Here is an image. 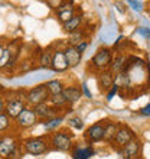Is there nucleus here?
I'll return each mask as SVG.
<instances>
[{
  "label": "nucleus",
  "instance_id": "6e6552de",
  "mask_svg": "<svg viewBox=\"0 0 150 159\" xmlns=\"http://www.w3.org/2000/svg\"><path fill=\"white\" fill-rule=\"evenodd\" d=\"M134 139V132L130 127H127V126H120L118 127V130H117L116 136H114V139H113V142L116 143L117 146H126L127 143L130 142V140H133Z\"/></svg>",
  "mask_w": 150,
  "mask_h": 159
},
{
  "label": "nucleus",
  "instance_id": "20e7f679",
  "mask_svg": "<svg viewBox=\"0 0 150 159\" xmlns=\"http://www.w3.org/2000/svg\"><path fill=\"white\" fill-rule=\"evenodd\" d=\"M23 148L30 155H42V153H45L48 151V143L43 139L32 138L23 142Z\"/></svg>",
  "mask_w": 150,
  "mask_h": 159
},
{
  "label": "nucleus",
  "instance_id": "f03ea898",
  "mask_svg": "<svg viewBox=\"0 0 150 159\" xmlns=\"http://www.w3.org/2000/svg\"><path fill=\"white\" fill-rule=\"evenodd\" d=\"M49 100V93L46 90L45 84H39L36 87L30 88L29 93L26 94V101L32 106L41 104V103H46Z\"/></svg>",
  "mask_w": 150,
  "mask_h": 159
},
{
  "label": "nucleus",
  "instance_id": "aec40b11",
  "mask_svg": "<svg viewBox=\"0 0 150 159\" xmlns=\"http://www.w3.org/2000/svg\"><path fill=\"white\" fill-rule=\"evenodd\" d=\"M81 22H82V16H81V15H74L67 23H64V30L68 32V34H72V32L79 29Z\"/></svg>",
  "mask_w": 150,
  "mask_h": 159
},
{
  "label": "nucleus",
  "instance_id": "5701e85b",
  "mask_svg": "<svg viewBox=\"0 0 150 159\" xmlns=\"http://www.w3.org/2000/svg\"><path fill=\"white\" fill-rule=\"evenodd\" d=\"M62 121H64L62 116H54V117H51L46 121H43V127H45V130L51 132V130H55L58 126L62 125Z\"/></svg>",
  "mask_w": 150,
  "mask_h": 159
},
{
  "label": "nucleus",
  "instance_id": "58836bf2",
  "mask_svg": "<svg viewBox=\"0 0 150 159\" xmlns=\"http://www.w3.org/2000/svg\"><path fill=\"white\" fill-rule=\"evenodd\" d=\"M2 138H3V136H2V133H0V140H2Z\"/></svg>",
  "mask_w": 150,
  "mask_h": 159
},
{
  "label": "nucleus",
  "instance_id": "2eb2a0df",
  "mask_svg": "<svg viewBox=\"0 0 150 159\" xmlns=\"http://www.w3.org/2000/svg\"><path fill=\"white\" fill-rule=\"evenodd\" d=\"M94 155H95V151H94V148L91 145L75 146L72 149V159H90Z\"/></svg>",
  "mask_w": 150,
  "mask_h": 159
},
{
  "label": "nucleus",
  "instance_id": "4468645a",
  "mask_svg": "<svg viewBox=\"0 0 150 159\" xmlns=\"http://www.w3.org/2000/svg\"><path fill=\"white\" fill-rule=\"evenodd\" d=\"M64 51V55H65V59H67L68 62V67L69 68H74L77 67L79 62H81V58H82V54H79L78 49L75 48V46H71L68 45Z\"/></svg>",
  "mask_w": 150,
  "mask_h": 159
},
{
  "label": "nucleus",
  "instance_id": "c756f323",
  "mask_svg": "<svg viewBox=\"0 0 150 159\" xmlns=\"http://www.w3.org/2000/svg\"><path fill=\"white\" fill-rule=\"evenodd\" d=\"M127 4H129L133 10H136V12H139V13L143 12V9H144V6H143L142 2H136V0H129V2H127Z\"/></svg>",
  "mask_w": 150,
  "mask_h": 159
},
{
  "label": "nucleus",
  "instance_id": "f3484780",
  "mask_svg": "<svg viewBox=\"0 0 150 159\" xmlns=\"http://www.w3.org/2000/svg\"><path fill=\"white\" fill-rule=\"evenodd\" d=\"M130 83H131V78L127 72H117L114 74V78H113V85L117 88H127L130 87Z\"/></svg>",
  "mask_w": 150,
  "mask_h": 159
},
{
  "label": "nucleus",
  "instance_id": "412c9836",
  "mask_svg": "<svg viewBox=\"0 0 150 159\" xmlns=\"http://www.w3.org/2000/svg\"><path fill=\"white\" fill-rule=\"evenodd\" d=\"M126 62H127V58L124 55H117L116 58L113 59L111 67H110V71L114 74V72H124L126 70Z\"/></svg>",
  "mask_w": 150,
  "mask_h": 159
},
{
  "label": "nucleus",
  "instance_id": "f704fd0d",
  "mask_svg": "<svg viewBox=\"0 0 150 159\" xmlns=\"http://www.w3.org/2000/svg\"><path fill=\"white\" fill-rule=\"evenodd\" d=\"M82 90H81V93H82L84 96H87V98H91L92 97V94H91V91H90V88H88V85H87V83H82Z\"/></svg>",
  "mask_w": 150,
  "mask_h": 159
},
{
  "label": "nucleus",
  "instance_id": "dca6fc26",
  "mask_svg": "<svg viewBox=\"0 0 150 159\" xmlns=\"http://www.w3.org/2000/svg\"><path fill=\"white\" fill-rule=\"evenodd\" d=\"M61 94L67 100L68 104H74V103H77L82 97V93H81V90L78 87H64Z\"/></svg>",
  "mask_w": 150,
  "mask_h": 159
},
{
  "label": "nucleus",
  "instance_id": "a211bd4d",
  "mask_svg": "<svg viewBox=\"0 0 150 159\" xmlns=\"http://www.w3.org/2000/svg\"><path fill=\"white\" fill-rule=\"evenodd\" d=\"M113 78H114V74L110 70L101 71L98 74V84H100V87L103 90H110L113 87Z\"/></svg>",
  "mask_w": 150,
  "mask_h": 159
},
{
  "label": "nucleus",
  "instance_id": "f8f14e48",
  "mask_svg": "<svg viewBox=\"0 0 150 159\" xmlns=\"http://www.w3.org/2000/svg\"><path fill=\"white\" fill-rule=\"evenodd\" d=\"M51 67L54 71H67L68 68V62L67 59H65V55H64V51L62 49H58L55 51L54 55H52V62H51Z\"/></svg>",
  "mask_w": 150,
  "mask_h": 159
},
{
  "label": "nucleus",
  "instance_id": "7ed1b4c3",
  "mask_svg": "<svg viewBox=\"0 0 150 159\" xmlns=\"http://www.w3.org/2000/svg\"><path fill=\"white\" fill-rule=\"evenodd\" d=\"M52 146L55 149H58V151H62V152H68L72 149V138L71 134L68 133V132H62V130H59L56 133H54L52 136Z\"/></svg>",
  "mask_w": 150,
  "mask_h": 159
},
{
  "label": "nucleus",
  "instance_id": "ddd939ff",
  "mask_svg": "<svg viewBox=\"0 0 150 159\" xmlns=\"http://www.w3.org/2000/svg\"><path fill=\"white\" fill-rule=\"evenodd\" d=\"M56 15L62 23H67L74 16V3L72 2H64L56 7Z\"/></svg>",
  "mask_w": 150,
  "mask_h": 159
},
{
  "label": "nucleus",
  "instance_id": "39448f33",
  "mask_svg": "<svg viewBox=\"0 0 150 159\" xmlns=\"http://www.w3.org/2000/svg\"><path fill=\"white\" fill-rule=\"evenodd\" d=\"M15 120H16V125L19 126L20 129H29V127H32V126L36 123L38 117L30 107H25Z\"/></svg>",
  "mask_w": 150,
  "mask_h": 159
},
{
  "label": "nucleus",
  "instance_id": "a878e982",
  "mask_svg": "<svg viewBox=\"0 0 150 159\" xmlns=\"http://www.w3.org/2000/svg\"><path fill=\"white\" fill-rule=\"evenodd\" d=\"M82 41H85V39H84V35L79 30H75V32L69 34V43H71V46H77Z\"/></svg>",
  "mask_w": 150,
  "mask_h": 159
},
{
  "label": "nucleus",
  "instance_id": "e433bc0d",
  "mask_svg": "<svg viewBox=\"0 0 150 159\" xmlns=\"http://www.w3.org/2000/svg\"><path fill=\"white\" fill-rule=\"evenodd\" d=\"M4 106H6V101L3 97H0V113H4Z\"/></svg>",
  "mask_w": 150,
  "mask_h": 159
},
{
  "label": "nucleus",
  "instance_id": "473e14b6",
  "mask_svg": "<svg viewBox=\"0 0 150 159\" xmlns=\"http://www.w3.org/2000/svg\"><path fill=\"white\" fill-rule=\"evenodd\" d=\"M137 32L142 35V36L146 39V41H149V38H150V30H149V28H147V26H146V28H143V26H142V28H139Z\"/></svg>",
  "mask_w": 150,
  "mask_h": 159
},
{
  "label": "nucleus",
  "instance_id": "c9c22d12",
  "mask_svg": "<svg viewBox=\"0 0 150 159\" xmlns=\"http://www.w3.org/2000/svg\"><path fill=\"white\" fill-rule=\"evenodd\" d=\"M140 113H142V116H144V117H149L150 116V104H146V107H143Z\"/></svg>",
  "mask_w": 150,
  "mask_h": 159
},
{
  "label": "nucleus",
  "instance_id": "72a5a7b5",
  "mask_svg": "<svg viewBox=\"0 0 150 159\" xmlns=\"http://www.w3.org/2000/svg\"><path fill=\"white\" fill-rule=\"evenodd\" d=\"M88 46H90V42H88V41H82V42H81V43H78V45L75 46V48L78 49V52H79V54H82V52H84V51H85V49H87Z\"/></svg>",
  "mask_w": 150,
  "mask_h": 159
},
{
  "label": "nucleus",
  "instance_id": "423d86ee",
  "mask_svg": "<svg viewBox=\"0 0 150 159\" xmlns=\"http://www.w3.org/2000/svg\"><path fill=\"white\" fill-rule=\"evenodd\" d=\"M25 101L17 98V97H12V98H7L6 100V106H4V110H6V114H7L10 119H16L20 111L25 109Z\"/></svg>",
  "mask_w": 150,
  "mask_h": 159
},
{
  "label": "nucleus",
  "instance_id": "7c9ffc66",
  "mask_svg": "<svg viewBox=\"0 0 150 159\" xmlns=\"http://www.w3.org/2000/svg\"><path fill=\"white\" fill-rule=\"evenodd\" d=\"M20 158H22V149L19 146H16L15 149H13L12 153H10L6 159H20Z\"/></svg>",
  "mask_w": 150,
  "mask_h": 159
},
{
  "label": "nucleus",
  "instance_id": "4c0bfd02",
  "mask_svg": "<svg viewBox=\"0 0 150 159\" xmlns=\"http://www.w3.org/2000/svg\"><path fill=\"white\" fill-rule=\"evenodd\" d=\"M2 52H3V46H2V43H0V55H2Z\"/></svg>",
  "mask_w": 150,
  "mask_h": 159
},
{
  "label": "nucleus",
  "instance_id": "2f4dec72",
  "mask_svg": "<svg viewBox=\"0 0 150 159\" xmlns=\"http://www.w3.org/2000/svg\"><path fill=\"white\" fill-rule=\"evenodd\" d=\"M117 93H118V88L114 87V85H113V87L110 88V90H107V94H105V98H107V101L113 100V97L116 96Z\"/></svg>",
  "mask_w": 150,
  "mask_h": 159
},
{
  "label": "nucleus",
  "instance_id": "9b49d317",
  "mask_svg": "<svg viewBox=\"0 0 150 159\" xmlns=\"http://www.w3.org/2000/svg\"><path fill=\"white\" fill-rule=\"evenodd\" d=\"M139 152H140V142H137L136 139H133V140H130L126 146L121 148L120 158L121 159H133L134 156L139 155Z\"/></svg>",
  "mask_w": 150,
  "mask_h": 159
},
{
  "label": "nucleus",
  "instance_id": "1a4fd4ad",
  "mask_svg": "<svg viewBox=\"0 0 150 159\" xmlns=\"http://www.w3.org/2000/svg\"><path fill=\"white\" fill-rule=\"evenodd\" d=\"M16 146H17V139L15 136L7 134L6 138H2V140H0V156L6 159Z\"/></svg>",
  "mask_w": 150,
  "mask_h": 159
},
{
  "label": "nucleus",
  "instance_id": "b1692460",
  "mask_svg": "<svg viewBox=\"0 0 150 159\" xmlns=\"http://www.w3.org/2000/svg\"><path fill=\"white\" fill-rule=\"evenodd\" d=\"M49 101L52 103V106H54L55 109H61V107H64V106H67V100L64 98L62 94H58V96H51L49 97Z\"/></svg>",
  "mask_w": 150,
  "mask_h": 159
},
{
  "label": "nucleus",
  "instance_id": "f257e3e1",
  "mask_svg": "<svg viewBox=\"0 0 150 159\" xmlns=\"http://www.w3.org/2000/svg\"><path fill=\"white\" fill-rule=\"evenodd\" d=\"M113 62V51L107 46H103L97 51L94 57L91 58V68H94L95 71H107L110 70Z\"/></svg>",
  "mask_w": 150,
  "mask_h": 159
},
{
  "label": "nucleus",
  "instance_id": "cd10ccee",
  "mask_svg": "<svg viewBox=\"0 0 150 159\" xmlns=\"http://www.w3.org/2000/svg\"><path fill=\"white\" fill-rule=\"evenodd\" d=\"M52 55H54V52H43V55L41 57V64L43 65V67H51Z\"/></svg>",
  "mask_w": 150,
  "mask_h": 159
},
{
  "label": "nucleus",
  "instance_id": "4be33fe9",
  "mask_svg": "<svg viewBox=\"0 0 150 159\" xmlns=\"http://www.w3.org/2000/svg\"><path fill=\"white\" fill-rule=\"evenodd\" d=\"M118 127H120V125H117V123H114V121H108V123L104 126V138H103V140L113 142V139H114V136H116Z\"/></svg>",
  "mask_w": 150,
  "mask_h": 159
},
{
  "label": "nucleus",
  "instance_id": "6ab92c4d",
  "mask_svg": "<svg viewBox=\"0 0 150 159\" xmlns=\"http://www.w3.org/2000/svg\"><path fill=\"white\" fill-rule=\"evenodd\" d=\"M45 87H46V90H48V93H49V97L58 96L64 90V83L61 80H51V81H48V83L45 84Z\"/></svg>",
  "mask_w": 150,
  "mask_h": 159
},
{
  "label": "nucleus",
  "instance_id": "bb28decb",
  "mask_svg": "<svg viewBox=\"0 0 150 159\" xmlns=\"http://www.w3.org/2000/svg\"><path fill=\"white\" fill-rule=\"evenodd\" d=\"M10 58H12L10 49H4L3 48V52L0 55V68H6V65L10 62Z\"/></svg>",
  "mask_w": 150,
  "mask_h": 159
},
{
  "label": "nucleus",
  "instance_id": "c85d7f7f",
  "mask_svg": "<svg viewBox=\"0 0 150 159\" xmlns=\"http://www.w3.org/2000/svg\"><path fill=\"white\" fill-rule=\"evenodd\" d=\"M69 125L74 127L75 130H82L84 129V121L79 117H72L69 119Z\"/></svg>",
  "mask_w": 150,
  "mask_h": 159
},
{
  "label": "nucleus",
  "instance_id": "9d476101",
  "mask_svg": "<svg viewBox=\"0 0 150 159\" xmlns=\"http://www.w3.org/2000/svg\"><path fill=\"white\" fill-rule=\"evenodd\" d=\"M35 111V114H36V117L39 119H51L54 117L55 114H56V111H58V109H55L54 106L48 104V103H41V104H36L33 106V109H32Z\"/></svg>",
  "mask_w": 150,
  "mask_h": 159
},
{
  "label": "nucleus",
  "instance_id": "0eeeda50",
  "mask_svg": "<svg viewBox=\"0 0 150 159\" xmlns=\"http://www.w3.org/2000/svg\"><path fill=\"white\" fill-rule=\"evenodd\" d=\"M104 123L103 121H98V123H94L87 129L85 132V139H87L90 143H95V142H101L103 138H104Z\"/></svg>",
  "mask_w": 150,
  "mask_h": 159
},
{
  "label": "nucleus",
  "instance_id": "393cba45",
  "mask_svg": "<svg viewBox=\"0 0 150 159\" xmlns=\"http://www.w3.org/2000/svg\"><path fill=\"white\" fill-rule=\"evenodd\" d=\"M10 126H12V119L6 113H0V133L4 130H9Z\"/></svg>",
  "mask_w": 150,
  "mask_h": 159
}]
</instances>
